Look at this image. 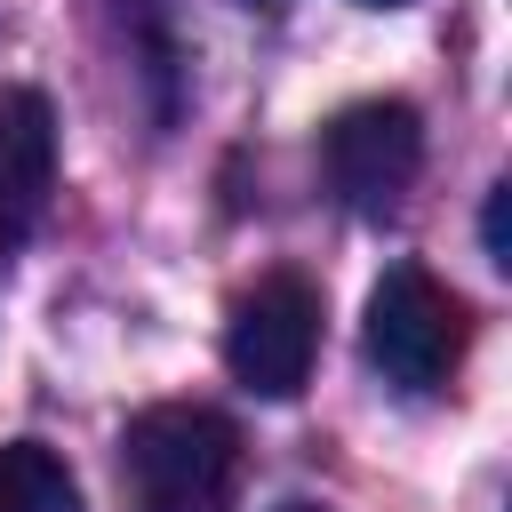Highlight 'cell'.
<instances>
[{
	"mask_svg": "<svg viewBox=\"0 0 512 512\" xmlns=\"http://www.w3.org/2000/svg\"><path fill=\"white\" fill-rule=\"evenodd\" d=\"M248 8H256V0H248ZM264 8H280V0H264Z\"/></svg>",
	"mask_w": 512,
	"mask_h": 512,
	"instance_id": "10",
	"label": "cell"
},
{
	"mask_svg": "<svg viewBox=\"0 0 512 512\" xmlns=\"http://www.w3.org/2000/svg\"><path fill=\"white\" fill-rule=\"evenodd\" d=\"M56 192V112L40 88H0V256L24 248Z\"/></svg>",
	"mask_w": 512,
	"mask_h": 512,
	"instance_id": "5",
	"label": "cell"
},
{
	"mask_svg": "<svg viewBox=\"0 0 512 512\" xmlns=\"http://www.w3.org/2000/svg\"><path fill=\"white\" fill-rule=\"evenodd\" d=\"M320 360V288L304 272H264L224 320V368L256 400H296Z\"/></svg>",
	"mask_w": 512,
	"mask_h": 512,
	"instance_id": "3",
	"label": "cell"
},
{
	"mask_svg": "<svg viewBox=\"0 0 512 512\" xmlns=\"http://www.w3.org/2000/svg\"><path fill=\"white\" fill-rule=\"evenodd\" d=\"M280 512H320V504H280Z\"/></svg>",
	"mask_w": 512,
	"mask_h": 512,
	"instance_id": "8",
	"label": "cell"
},
{
	"mask_svg": "<svg viewBox=\"0 0 512 512\" xmlns=\"http://www.w3.org/2000/svg\"><path fill=\"white\" fill-rule=\"evenodd\" d=\"M504 200H512V184H496V192H488V216H480V240H488V264H512V248H504Z\"/></svg>",
	"mask_w": 512,
	"mask_h": 512,
	"instance_id": "7",
	"label": "cell"
},
{
	"mask_svg": "<svg viewBox=\"0 0 512 512\" xmlns=\"http://www.w3.org/2000/svg\"><path fill=\"white\" fill-rule=\"evenodd\" d=\"M416 168H424V120H416V104H400V96L344 104V112L320 128V176H328V192H336L352 216L400 208V192L416 184Z\"/></svg>",
	"mask_w": 512,
	"mask_h": 512,
	"instance_id": "4",
	"label": "cell"
},
{
	"mask_svg": "<svg viewBox=\"0 0 512 512\" xmlns=\"http://www.w3.org/2000/svg\"><path fill=\"white\" fill-rule=\"evenodd\" d=\"M0 512H88V504L48 440H0Z\"/></svg>",
	"mask_w": 512,
	"mask_h": 512,
	"instance_id": "6",
	"label": "cell"
},
{
	"mask_svg": "<svg viewBox=\"0 0 512 512\" xmlns=\"http://www.w3.org/2000/svg\"><path fill=\"white\" fill-rule=\"evenodd\" d=\"M120 488H128V512H232V488H240L232 416L200 400L136 408L120 432Z\"/></svg>",
	"mask_w": 512,
	"mask_h": 512,
	"instance_id": "1",
	"label": "cell"
},
{
	"mask_svg": "<svg viewBox=\"0 0 512 512\" xmlns=\"http://www.w3.org/2000/svg\"><path fill=\"white\" fill-rule=\"evenodd\" d=\"M464 304L456 288H440L424 264H384V280L368 288V320H360V352L384 384L400 392H440L464 360Z\"/></svg>",
	"mask_w": 512,
	"mask_h": 512,
	"instance_id": "2",
	"label": "cell"
},
{
	"mask_svg": "<svg viewBox=\"0 0 512 512\" xmlns=\"http://www.w3.org/2000/svg\"><path fill=\"white\" fill-rule=\"evenodd\" d=\"M368 8H400V0H368Z\"/></svg>",
	"mask_w": 512,
	"mask_h": 512,
	"instance_id": "9",
	"label": "cell"
}]
</instances>
